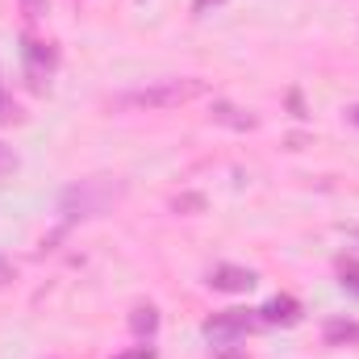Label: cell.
<instances>
[{
	"label": "cell",
	"mask_w": 359,
	"mask_h": 359,
	"mask_svg": "<svg viewBox=\"0 0 359 359\" xmlns=\"http://www.w3.org/2000/svg\"><path fill=\"white\" fill-rule=\"evenodd\" d=\"M21 55H25L29 84H34V88H46V84H50V72H55V50H50V46H42L38 38H25Z\"/></svg>",
	"instance_id": "3"
},
{
	"label": "cell",
	"mask_w": 359,
	"mask_h": 359,
	"mask_svg": "<svg viewBox=\"0 0 359 359\" xmlns=\"http://www.w3.org/2000/svg\"><path fill=\"white\" fill-rule=\"evenodd\" d=\"M13 276H17V268H13V264H8V259H4V255H0V288H4V284H8V280H13Z\"/></svg>",
	"instance_id": "13"
},
{
	"label": "cell",
	"mask_w": 359,
	"mask_h": 359,
	"mask_svg": "<svg viewBox=\"0 0 359 359\" xmlns=\"http://www.w3.org/2000/svg\"><path fill=\"white\" fill-rule=\"evenodd\" d=\"M213 121L217 126H230V130H255V117L247 109H238V104H226V100L213 104Z\"/></svg>",
	"instance_id": "5"
},
{
	"label": "cell",
	"mask_w": 359,
	"mask_h": 359,
	"mask_svg": "<svg viewBox=\"0 0 359 359\" xmlns=\"http://www.w3.org/2000/svg\"><path fill=\"white\" fill-rule=\"evenodd\" d=\"M326 343L330 347H359V322H330L326 326Z\"/></svg>",
	"instance_id": "7"
},
{
	"label": "cell",
	"mask_w": 359,
	"mask_h": 359,
	"mask_svg": "<svg viewBox=\"0 0 359 359\" xmlns=\"http://www.w3.org/2000/svg\"><path fill=\"white\" fill-rule=\"evenodd\" d=\"M130 326H134L138 334H155V326H159V313H155V305H142V309H134Z\"/></svg>",
	"instance_id": "8"
},
{
	"label": "cell",
	"mask_w": 359,
	"mask_h": 359,
	"mask_svg": "<svg viewBox=\"0 0 359 359\" xmlns=\"http://www.w3.org/2000/svg\"><path fill=\"white\" fill-rule=\"evenodd\" d=\"M201 205H205L201 196H184V201H176V209H201Z\"/></svg>",
	"instance_id": "14"
},
{
	"label": "cell",
	"mask_w": 359,
	"mask_h": 359,
	"mask_svg": "<svg viewBox=\"0 0 359 359\" xmlns=\"http://www.w3.org/2000/svg\"><path fill=\"white\" fill-rule=\"evenodd\" d=\"M21 8H25V17H42L46 13V0H21Z\"/></svg>",
	"instance_id": "12"
},
{
	"label": "cell",
	"mask_w": 359,
	"mask_h": 359,
	"mask_svg": "<svg viewBox=\"0 0 359 359\" xmlns=\"http://www.w3.org/2000/svg\"><path fill=\"white\" fill-rule=\"evenodd\" d=\"M259 322H297V301L292 297H276V301H268L264 309H259Z\"/></svg>",
	"instance_id": "6"
},
{
	"label": "cell",
	"mask_w": 359,
	"mask_h": 359,
	"mask_svg": "<svg viewBox=\"0 0 359 359\" xmlns=\"http://www.w3.org/2000/svg\"><path fill=\"white\" fill-rule=\"evenodd\" d=\"M13 172H17V155H13V147H4V142H0V184L13 176Z\"/></svg>",
	"instance_id": "9"
},
{
	"label": "cell",
	"mask_w": 359,
	"mask_h": 359,
	"mask_svg": "<svg viewBox=\"0 0 359 359\" xmlns=\"http://www.w3.org/2000/svg\"><path fill=\"white\" fill-rule=\"evenodd\" d=\"M351 121H355V126H359V104H355V109H351Z\"/></svg>",
	"instance_id": "17"
},
{
	"label": "cell",
	"mask_w": 359,
	"mask_h": 359,
	"mask_svg": "<svg viewBox=\"0 0 359 359\" xmlns=\"http://www.w3.org/2000/svg\"><path fill=\"white\" fill-rule=\"evenodd\" d=\"M117 359H151V351H134V355H117Z\"/></svg>",
	"instance_id": "16"
},
{
	"label": "cell",
	"mask_w": 359,
	"mask_h": 359,
	"mask_svg": "<svg viewBox=\"0 0 359 359\" xmlns=\"http://www.w3.org/2000/svg\"><path fill=\"white\" fill-rule=\"evenodd\" d=\"M209 4H222V0H196V13H209Z\"/></svg>",
	"instance_id": "15"
},
{
	"label": "cell",
	"mask_w": 359,
	"mask_h": 359,
	"mask_svg": "<svg viewBox=\"0 0 359 359\" xmlns=\"http://www.w3.org/2000/svg\"><path fill=\"white\" fill-rule=\"evenodd\" d=\"M209 288H217V292H251L255 288V271L238 268V264H217L209 271Z\"/></svg>",
	"instance_id": "4"
},
{
	"label": "cell",
	"mask_w": 359,
	"mask_h": 359,
	"mask_svg": "<svg viewBox=\"0 0 359 359\" xmlns=\"http://www.w3.org/2000/svg\"><path fill=\"white\" fill-rule=\"evenodd\" d=\"M343 288L359 292V264H347V268H343Z\"/></svg>",
	"instance_id": "11"
},
{
	"label": "cell",
	"mask_w": 359,
	"mask_h": 359,
	"mask_svg": "<svg viewBox=\"0 0 359 359\" xmlns=\"http://www.w3.org/2000/svg\"><path fill=\"white\" fill-rule=\"evenodd\" d=\"M205 92L201 80L184 76V80H155V84H142V88L117 92L113 96V109H176V104H188Z\"/></svg>",
	"instance_id": "1"
},
{
	"label": "cell",
	"mask_w": 359,
	"mask_h": 359,
	"mask_svg": "<svg viewBox=\"0 0 359 359\" xmlns=\"http://www.w3.org/2000/svg\"><path fill=\"white\" fill-rule=\"evenodd\" d=\"M355 234H359V230H355Z\"/></svg>",
	"instance_id": "18"
},
{
	"label": "cell",
	"mask_w": 359,
	"mask_h": 359,
	"mask_svg": "<svg viewBox=\"0 0 359 359\" xmlns=\"http://www.w3.org/2000/svg\"><path fill=\"white\" fill-rule=\"evenodd\" d=\"M255 326H259V318H251V313H243V309H230V313L205 322V339H209L213 347H234V343H238L247 330H255Z\"/></svg>",
	"instance_id": "2"
},
{
	"label": "cell",
	"mask_w": 359,
	"mask_h": 359,
	"mask_svg": "<svg viewBox=\"0 0 359 359\" xmlns=\"http://www.w3.org/2000/svg\"><path fill=\"white\" fill-rule=\"evenodd\" d=\"M17 117V104H13V96L0 88V121H13Z\"/></svg>",
	"instance_id": "10"
}]
</instances>
